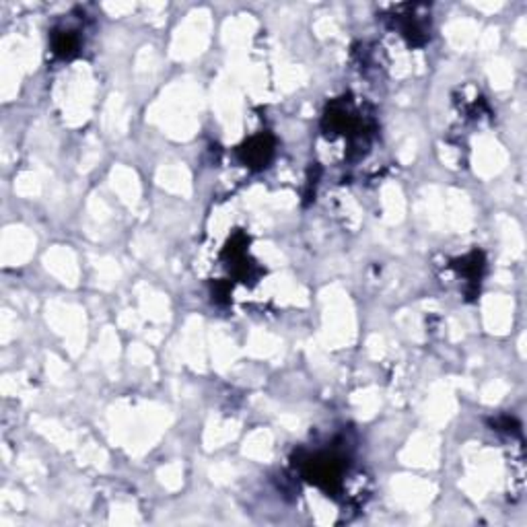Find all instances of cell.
I'll use <instances>...</instances> for the list:
<instances>
[{"label":"cell","instance_id":"obj_2","mask_svg":"<svg viewBox=\"0 0 527 527\" xmlns=\"http://www.w3.org/2000/svg\"><path fill=\"white\" fill-rule=\"evenodd\" d=\"M54 52L58 54V56H62V58H71L76 54V48H79V39L72 36L71 31H60V34H56L54 36Z\"/></svg>","mask_w":527,"mask_h":527},{"label":"cell","instance_id":"obj_1","mask_svg":"<svg viewBox=\"0 0 527 527\" xmlns=\"http://www.w3.org/2000/svg\"><path fill=\"white\" fill-rule=\"evenodd\" d=\"M272 155V141L268 136H256L241 149V157L251 167H266Z\"/></svg>","mask_w":527,"mask_h":527}]
</instances>
